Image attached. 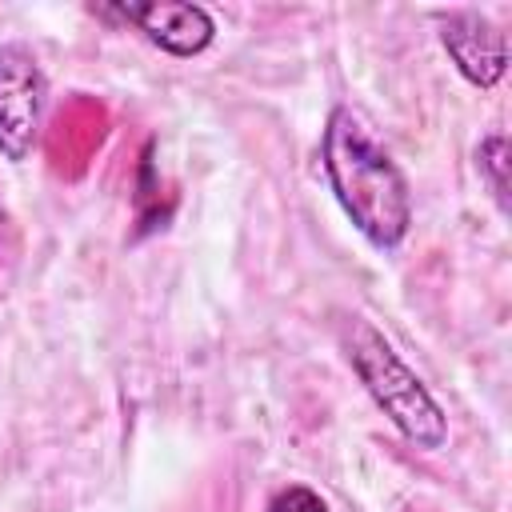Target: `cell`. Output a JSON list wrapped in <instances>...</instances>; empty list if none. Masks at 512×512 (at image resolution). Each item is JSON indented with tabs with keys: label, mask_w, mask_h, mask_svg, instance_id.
Returning a JSON list of instances; mask_svg holds the SVG:
<instances>
[{
	"label": "cell",
	"mask_w": 512,
	"mask_h": 512,
	"mask_svg": "<svg viewBox=\"0 0 512 512\" xmlns=\"http://www.w3.org/2000/svg\"><path fill=\"white\" fill-rule=\"evenodd\" d=\"M320 164L352 228L376 252L400 248L412 228L408 176L400 172L392 152L372 136V128L344 104L328 112L324 140H320Z\"/></svg>",
	"instance_id": "6da1fadb"
},
{
	"label": "cell",
	"mask_w": 512,
	"mask_h": 512,
	"mask_svg": "<svg viewBox=\"0 0 512 512\" xmlns=\"http://www.w3.org/2000/svg\"><path fill=\"white\" fill-rule=\"evenodd\" d=\"M268 512H328V504L308 484H288L268 500Z\"/></svg>",
	"instance_id": "52a82bcc"
},
{
	"label": "cell",
	"mask_w": 512,
	"mask_h": 512,
	"mask_svg": "<svg viewBox=\"0 0 512 512\" xmlns=\"http://www.w3.org/2000/svg\"><path fill=\"white\" fill-rule=\"evenodd\" d=\"M404 512H428V508H420V504H408V508H404Z\"/></svg>",
	"instance_id": "ba28073f"
},
{
	"label": "cell",
	"mask_w": 512,
	"mask_h": 512,
	"mask_svg": "<svg viewBox=\"0 0 512 512\" xmlns=\"http://www.w3.org/2000/svg\"><path fill=\"white\" fill-rule=\"evenodd\" d=\"M440 44L452 56L456 72L472 88H496L508 68V36L480 12L460 8L440 20Z\"/></svg>",
	"instance_id": "5b68a950"
},
{
	"label": "cell",
	"mask_w": 512,
	"mask_h": 512,
	"mask_svg": "<svg viewBox=\"0 0 512 512\" xmlns=\"http://www.w3.org/2000/svg\"><path fill=\"white\" fill-rule=\"evenodd\" d=\"M100 16L124 20L136 32H144L148 44H156L168 56H200L212 40H216V20L208 16V8L200 4H184V0H148V4H104L92 8Z\"/></svg>",
	"instance_id": "277c9868"
},
{
	"label": "cell",
	"mask_w": 512,
	"mask_h": 512,
	"mask_svg": "<svg viewBox=\"0 0 512 512\" xmlns=\"http://www.w3.org/2000/svg\"><path fill=\"white\" fill-rule=\"evenodd\" d=\"M48 108V76L24 40L0 44V156L20 164L40 140V120Z\"/></svg>",
	"instance_id": "3957f363"
},
{
	"label": "cell",
	"mask_w": 512,
	"mask_h": 512,
	"mask_svg": "<svg viewBox=\"0 0 512 512\" xmlns=\"http://www.w3.org/2000/svg\"><path fill=\"white\" fill-rule=\"evenodd\" d=\"M476 168H480V176L488 180V192H492L496 208L508 212V140H504V132H492V136L480 140V148H476Z\"/></svg>",
	"instance_id": "8992f818"
},
{
	"label": "cell",
	"mask_w": 512,
	"mask_h": 512,
	"mask_svg": "<svg viewBox=\"0 0 512 512\" xmlns=\"http://www.w3.org/2000/svg\"><path fill=\"white\" fill-rule=\"evenodd\" d=\"M340 348L360 376L364 392L376 400V408L392 420V428L420 452H436L448 444V416L436 404V396L424 388V380L396 356V348L364 320L348 316L340 328Z\"/></svg>",
	"instance_id": "7a4b0ae2"
}]
</instances>
